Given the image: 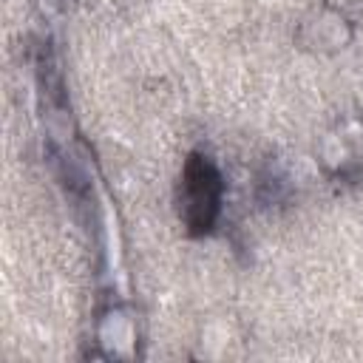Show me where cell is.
Returning <instances> with one entry per match:
<instances>
[{"label":"cell","mask_w":363,"mask_h":363,"mask_svg":"<svg viewBox=\"0 0 363 363\" xmlns=\"http://www.w3.org/2000/svg\"><path fill=\"white\" fill-rule=\"evenodd\" d=\"M221 201V179L216 167L201 159L190 156L184 176H182V218L190 233H204L213 227Z\"/></svg>","instance_id":"obj_1"}]
</instances>
